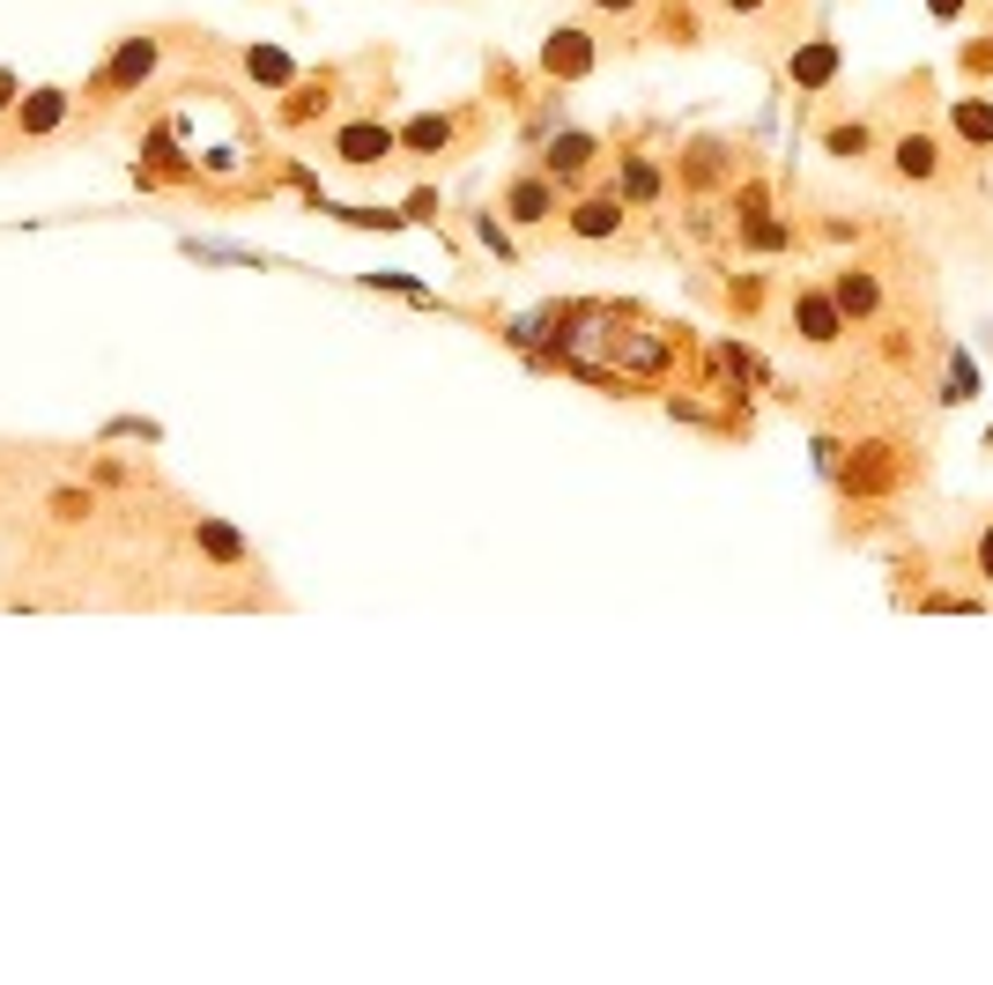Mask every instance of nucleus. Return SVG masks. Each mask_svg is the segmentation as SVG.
<instances>
[{"label": "nucleus", "instance_id": "obj_1", "mask_svg": "<svg viewBox=\"0 0 993 985\" xmlns=\"http://www.w3.org/2000/svg\"><path fill=\"white\" fill-rule=\"evenodd\" d=\"M334 156H341V164H378V156H393V134H386V126H341V134H334Z\"/></svg>", "mask_w": 993, "mask_h": 985}, {"label": "nucleus", "instance_id": "obj_2", "mask_svg": "<svg viewBox=\"0 0 993 985\" xmlns=\"http://www.w3.org/2000/svg\"><path fill=\"white\" fill-rule=\"evenodd\" d=\"M541 60H549V75H586V67H593V38H586V30H556Z\"/></svg>", "mask_w": 993, "mask_h": 985}, {"label": "nucleus", "instance_id": "obj_3", "mask_svg": "<svg viewBox=\"0 0 993 985\" xmlns=\"http://www.w3.org/2000/svg\"><path fill=\"white\" fill-rule=\"evenodd\" d=\"M60 119H67V97H60V89H38L30 104H15V126H23V134H52Z\"/></svg>", "mask_w": 993, "mask_h": 985}, {"label": "nucleus", "instance_id": "obj_4", "mask_svg": "<svg viewBox=\"0 0 993 985\" xmlns=\"http://www.w3.org/2000/svg\"><path fill=\"white\" fill-rule=\"evenodd\" d=\"M504 207H512V223H549V215H556V193H549L541 178H519Z\"/></svg>", "mask_w": 993, "mask_h": 985}, {"label": "nucleus", "instance_id": "obj_5", "mask_svg": "<svg viewBox=\"0 0 993 985\" xmlns=\"http://www.w3.org/2000/svg\"><path fill=\"white\" fill-rule=\"evenodd\" d=\"M875 304H882V289H875L868 267H853V275H838V312H853V319H868Z\"/></svg>", "mask_w": 993, "mask_h": 985}, {"label": "nucleus", "instance_id": "obj_6", "mask_svg": "<svg viewBox=\"0 0 993 985\" xmlns=\"http://www.w3.org/2000/svg\"><path fill=\"white\" fill-rule=\"evenodd\" d=\"M149 67H156V45H149V38H126V45H120V60H112V83L134 89Z\"/></svg>", "mask_w": 993, "mask_h": 985}, {"label": "nucleus", "instance_id": "obj_7", "mask_svg": "<svg viewBox=\"0 0 993 985\" xmlns=\"http://www.w3.org/2000/svg\"><path fill=\"white\" fill-rule=\"evenodd\" d=\"M838 319H845L838 296H801V333L808 341H838Z\"/></svg>", "mask_w": 993, "mask_h": 985}, {"label": "nucleus", "instance_id": "obj_8", "mask_svg": "<svg viewBox=\"0 0 993 985\" xmlns=\"http://www.w3.org/2000/svg\"><path fill=\"white\" fill-rule=\"evenodd\" d=\"M950 126L964 134V141H993V104H979V97H956V104H950Z\"/></svg>", "mask_w": 993, "mask_h": 985}, {"label": "nucleus", "instance_id": "obj_9", "mask_svg": "<svg viewBox=\"0 0 993 985\" xmlns=\"http://www.w3.org/2000/svg\"><path fill=\"white\" fill-rule=\"evenodd\" d=\"M586 156H593V134H556V149H549V171H556V178H579Z\"/></svg>", "mask_w": 993, "mask_h": 985}, {"label": "nucleus", "instance_id": "obj_10", "mask_svg": "<svg viewBox=\"0 0 993 985\" xmlns=\"http://www.w3.org/2000/svg\"><path fill=\"white\" fill-rule=\"evenodd\" d=\"M616 223H623L616 201H586L579 215H571V230H579V238H616Z\"/></svg>", "mask_w": 993, "mask_h": 985}, {"label": "nucleus", "instance_id": "obj_11", "mask_svg": "<svg viewBox=\"0 0 993 985\" xmlns=\"http://www.w3.org/2000/svg\"><path fill=\"white\" fill-rule=\"evenodd\" d=\"M897 171H905V178H934V141H927V134H905V141H897Z\"/></svg>", "mask_w": 993, "mask_h": 985}, {"label": "nucleus", "instance_id": "obj_12", "mask_svg": "<svg viewBox=\"0 0 993 985\" xmlns=\"http://www.w3.org/2000/svg\"><path fill=\"white\" fill-rule=\"evenodd\" d=\"M830 67H838V52H830V45H808V52H801V60H793V83H830Z\"/></svg>", "mask_w": 993, "mask_h": 985}, {"label": "nucleus", "instance_id": "obj_13", "mask_svg": "<svg viewBox=\"0 0 993 985\" xmlns=\"http://www.w3.org/2000/svg\"><path fill=\"white\" fill-rule=\"evenodd\" d=\"M246 67L260 83H290V60H282V52H246Z\"/></svg>", "mask_w": 993, "mask_h": 985}, {"label": "nucleus", "instance_id": "obj_14", "mask_svg": "<svg viewBox=\"0 0 993 985\" xmlns=\"http://www.w3.org/2000/svg\"><path fill=\"white\" fill-rule=\"evenodd\" d=\"M653 186H661V178H653V164H630V171H623V193H630V201H653Z\"/></svg>", "mask_w": 993, "mask_h": 985}, {"label": "nucleus", "instance_id": "obj_15", "mask_svg": "<svg viewBox=\"0 0 993 985\" xmlns=\"http://www.w3.org/2000/svg\"><path fill=\"white\" fill-rule=\"evenodd\" d=\"M964 393H979V370L956 356V364H950V401H964Z\"/></svg>", "mask_w": 993, "mask_h": 985}, {"label": "nucleus", "instance_id": "obj_16", "mask_svg": "<svg viewBox=\"0 0 993 985\" xmlns=\"http://www.w3.org/2000/svg\"><path fill=\"white\" fill-rule=\"evenodd\" d=\"M408 141H415V149H438V141H445V119H415Z\"/></svg>", "mask_w": 993, "mask_h": 985}, {"label": "nucleus", "instance_id": "obj_17", "mask_svg": "<svg viewBox=\"0 0 993 985\" xmlns=\"http://www.w3.org/2000/svg\"><path fill=\"white\" fill-rule=\"evenodd\" d=\"M830 149H838V156H860V149H868V134H860V126H838V134H830Z\"/></svg>", "mask_w": 993, "mask_h": 985}, {"label": "nucleus", "instance_id": "obj_18", "mask_svg": "<svg viewBox=\"0 0 993 985\" xmlns=\"http://www.w3.org/2000/svg\"><path fill=\"white\" fill-rule=\"evenodd\" d=\"M927 8H934V15H956V8H964V0H927Z\"/></svg>", "mask_w": 993, "mask_h": 985}, {"label": "nucleus", "instance_id": "obj_19", "mask_svg": "<svg viewBox=\"0 0 993 985\" xmlns=\"http://www.w3.org/2000/svg\"><path fill=\"white\" fill-rule=\"evenodd\" d=\"M8 97H15V75H0V112H8Z\"/></svg>", "mask_w": 993, "mask_h": 985}, {"label": "nucleus", "instance_id": "obj_20", "mask_svg": "<svg viewBox=\"0 0 993 985\" xmlns=\"http://www.w3.org/2000/svg\"><path fill=\"white\" fill-rule=\"evenodd\" d=\"M979 564H986V578H993V534H986V548H979Z\"/></svg>", "mask_w": 993, "mask_h": 985}, {"label": "nucleus", "instance_id": "obj_21", "mask_svg": "<svg viewBox=\"0 0 993 985\" xmlns=\"http://www.w3.org/2000/svg\"><path fill=\"white\" fill-rule=\"evenodd\" d=\"M601 8H616V15H623V8H638V0H601Z\"/></svg>", "mask_w": 993, "mask_h": 985}, {"label": "nucleus", "instance_id": "obj_22", "mask_svg": "<svg viewBox=\"0 0 993 985\" xmlns=\"http://www.w3.org/2000/svg\"><path fill=\"white\" fill-rule=\"evenodd\" d=\"M727 8H756V0H727Z\"/></svg>", "mask_w": 993, "mask_h": 985}]
</instances>
